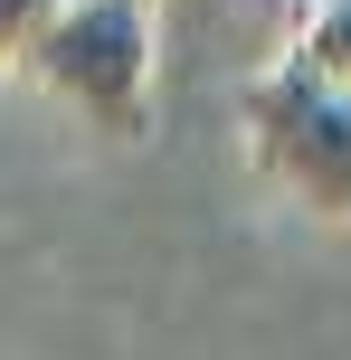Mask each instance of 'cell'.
<instances>
[{
	"label": "cell",
	"mask_w": 351,
	"mask_h": 360,
	"mask_svg": "<svg viewBox=\"0 0 351 360\" xmlns=\"http://www.w3.org/2000/svg\"><path fill=\"white\" fill-rule=\"evenodd\" d=\"M57 10H67V0H0V67H10V57H29L38 29H48Z\"/></svg>",
	"instance_id": "cell-4"
},
{
	"label": "cell",
	"mask_w": 351,
	"mask_h": 360,
	"mask_svg": "<svg viewBox=\"0 0 351 360\" xmlns=\"http://www.w3.org/2000/svg\"><path fill=\"white\" fill-rule=\"evenodd\" d=\"M48 95H67L95 133H143L152 95V0H67L19 57Z\"/></svg>",
	"instance_id": "cell-2"
},
{
	"label": "cell",
	"mask_w": 351,
	"mask_h": 360,
	"mask_svg": "<svg viewBox=\"0 0 351 360\" xmlns=\"http://www.w3.org/2000/svg\"><path fill=\"white\" fill-rule=\"evenodd\" d=\"M295 67L333 76V86H351V0H304V29H295Z\"/></svg>",
	"instance_id": "cell-3"
},
{
	"label": "cell",
	"mask_w": 351,
	"mask_h": 360,
	"mask_svg": "<svg viewBox=\"0 0 351 360\" xmlns=\"http://www.w3.org/2000/svg\"><path fill=\"white\" fill-rule=\"evenodd\" d=\"M238 133H247V162L285 199H304L314 218H351V86L276 57L266 76H247Z\"/></svg>",
	"instance_id": "cell-1"
}]
</instances>
